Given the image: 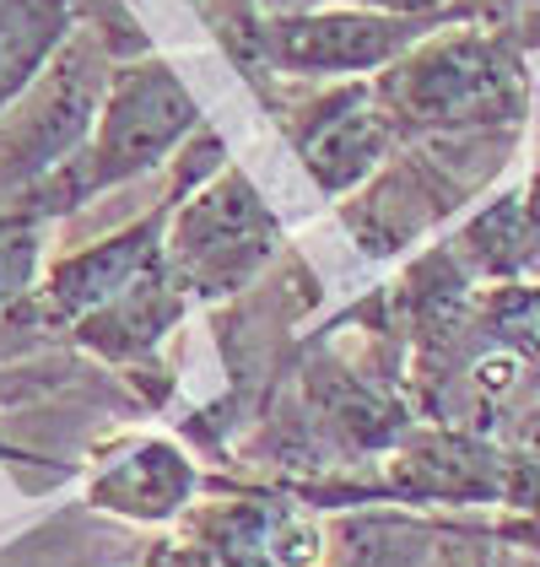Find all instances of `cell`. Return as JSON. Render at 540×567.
Returning a JSON list of instances; mask_svg holds the SVG:
<instances>
[{
    "instance_id": "obj_2",
    "label": "cell",
    "mask_w": 540,
    "mask_h": 567,
    "mask_svg": "<svg viewBox=\"0 0 540 567\" xmlns=\"http://www.w3.org/2000/svg\"><path fill=\"white\" fill-rule=\"evenodd\" d=\"M54 6L49 0H0V92L22 82V71L44 54Z\"/></svg>"
},
{
    "instance_id": "obj_1",
    "label": "cell",
    "mask_w": 540,
    "mask_h": 567,
    "mask_svg": "<svg viewBox=\"0 0 540 567\" xmlns=\"http://www.w3.org/2000/svg\"><path fill=\"white\" fill-rule=\"evenodd\" d=\"M184 120H189L184 92L174 87L168 76L152 71V76L135 82V87L120 97V109H114V125H108V163H114V168H135V163L157 157V152L184 131Z\"/></svg>"
}]
</instances>
